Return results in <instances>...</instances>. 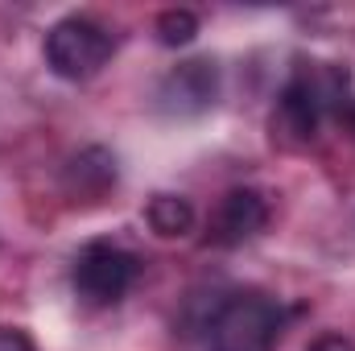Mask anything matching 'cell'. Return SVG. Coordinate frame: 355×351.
<instances>
[{"label": "cell", "instance_id": "cell-1", "mask_svg": "<svg viewBox=\"0 0 355 351\" xmlns=\"http://www.w3.org/2000/svg\"><path fill=\"white\" fill-rule=\"evenodd\" d=\"M281 323V302H272L268 293H232L207 318V351H272Z\"/></svg>", "mask_w": 355, "mask_h": 351}, {"label": "cell", "instance_id": "cell-2", "mask_svg": "<svg viewBox=\"0 0 355 351\" xmlns=\"http://www.w3.org/2000/svg\"><path fill=\"white\" fill-rule=\"evenodd\" d=\"M112 33L91 21V17H62L50 33H46V67L67 79V83H83L91 75H99L112 58Z\"/></svg>", "mask_w": 355, "mask_h": 351}, {"label": "cell", "instance_id": "cell-3", "mask_svg": "<svg viewBox=\"0 0 355 351\" xmlns=\"http://www.w3.org/2000/svg\"><path fill=\"white\" fill-rule=\"evenodd\" d=\"M137 273H141V261H137L128 248L107 244V240H95V244H87V248L75 257L71 281H75V293H79L87 306H116V302L132 289Z\"/></svg>", "mask_w": 355, "mask_h": 351}, {"label": "cell", "instance_id": "cell-4", "mask_svg": "<svg viewBox=\"0 0 355 351\" xmlns=\"http://www.w3.org/2000/svg\"><path fill=\"white\" fill-rule=\"evenodd\" d=\"M265 228H268L265 194L252 190V186H236V190H227L215 203V211L207 219V244H215V248H240V244L257 240Z\"/></svg>", "mask_w": 355, "mask_h": 351}, {"label": "cell", "instance_id": "cell-5", "mask_svg": "<svg viewBox=\"0 0 355 351\" xmlns=\"http://www.w3.org/2000/svg\"><path fill=\"white\" fill-rule=\"evenodd\" d=\"M219 95V67L211 58H190L178 62L157 87V108L166 116H198L215 103Z\"/></svg>", "mask_w": 355, "mask_h": 351}, {"label": "cell", "instance_id": "cell-6", "mask_svg": "<svg viewBox=\"0 0 355 351\" xmlns=\"http://www.w3.org/2000/svg\"><path fill=\"white\" fill-rule=\"evenodd\" d=\"M322 116H327V112H322L318 95L310 91L306 75L293 71V79L285 83L277 108H272V141H281L285 149H302V145H310V141L318 137Z\"/></svg>", "mask_w": 355, "mask_h": 351}, {"label": "cell", "instance_id": "cell-7", "mask_svg": "<svg viewBox=\"0 0 355 351\" xmlns=\"http://www.w3.org/2000/svg\"><path fill=\"white\" fill-rule=\"evenodd\" d=\"M145 219L157 236L174 240V236H186L194 228V207L182 198V194H153L149 207H145Z\"/></svg>", "mask_w": 355, "mask_h": 351}, {"label": "cell", "instance_id": "cell-8", "mask_svg": "<svg viewBox=\"0 0 355 351\" xmlns=\"http://www.w3.org/2000/svg\"><path fill=\"white\" fill-rule=\"evenodd\" d=\"M71 182L79 186L83 194V182H91V194H103L112 182H116V157L103 153V149H87L71 162Z\"/></svg>", "mask_w": 355, "mask_h": 351}, {"label": "cell", "instance_id": "cell-9", "mask_svg": "<svg viewBox=\"0 0 355 351\" xmlns=\"http://www.w3.org/2000/svg\"><path fill=\"white\" fill-rule=\"evenodd\" d=\"M198 33V17L190 8H166L157 17V42L162 46H190Z\"/></svg>", "mask_w": 355, "mask_h": 351}, {"label": "cell", "instance_id": "cell-10", "mask_svg": "<svg viewBox=\"0 0 355 351\" xmlns=\"http://www.w3.org/2000/svg\"><path fill=\"white\" fill-rule=\"evenodd\" d=\"M0 351H33V339L17 327H0Z\"/></svg>", "mask_w": 355, "mask_h": 351}, {"label": "cell", "instance_id": "cell-11", "mask_svg": "<svg viewBox=\"0 0 355 351\" xmlns=\"http://www.w3.org/2000/svg\"><path fill=\"white\" fill-rule=\"evenodd\" d=\"M306 351H355V343L347 339V335H318Z\"/></svg>", "mask_w": 355, "mask_h": 351}]
</instances>
